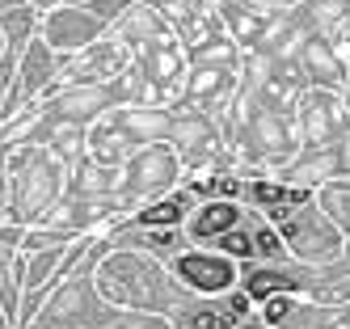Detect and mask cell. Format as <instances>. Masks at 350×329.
<instances>
[{
	"label": "cell",
	"mask_w": 350,
	"mask_h": 329,
	"mask_svg": "<svg viewBox=\"0 0 350 329\" xmlns=\"http://www.w3.org/2000/svg\"><path fill=\"white\" fill-rule=\"evenodd\" d=\"M178 274L186 278L190 287H198V291H224V287H232V266L224 262V258L186 253V258L178 262Z\"/></svg>",
	"instance_id": "6da1fadb"
},
{
	"label": "cell",
	"mask_w": 350,
	"mask_h": 329,
	"mask_svg": "<svg viewBox=\"0 0 350 329\" xmlns=\"http://www.w3.org/2000/svg\"><path fill=\"white\" fill-rule=\"evenodd\" d=\"M232 224H237V207H228V202H215V207H207L203 215L194 220V233L198 237H211V233H232Z\"/></svg>",
	"instance_id": "7a4b0ae2"
},
{
	"label": "cell",
	"mask_w": 350,
	"mask_h": 329,
	"mask_svg": "<svg viewBox=\"0 0 350 329\" xmlns=\"http://www.w3.org/2000/svg\"><path fill=\"white\" fill-rule=\"evenodd\" d=\"M249 198H254V202H266V207H274V211H279V215H287V211H291L287 202H304L308 194H304V190H283V186H270V182H258L254 190H249Z\"/></svg>",
	"instance_id": "3957f363"
},
{
	"label": "cell",
	"mask_w": 350,
	"mask_h": 329,
	"mask_svg": "<svg viewBox=\"0 0 350 329\" xmlns=\"http://www.w3.org/2000/svg\"><path fill=\"white\" fill-rule=\"evenodd\" d=\"M287 287H295L291 283V274H254V278H249V283H245V295L249 300H266V295H274V291H287Z\"/></svg>",
	"instance_id": "277c9868"
},
{
	"label": "cell",
	"mask_w": 350,
	"mask_h": 329,
	"mask_svg": "<svg viewBox=\"0 0 350 329\" xmlns=\"http://www.w3.org/2000/svg\"><path fill=\"white\" fill-rule=\"evenodd\" d=\"M182 211H186V198H169V202H157V207H148V211L139 215V224H144V228L178 224V220H182Z\"/></svg>",
	"instance_id": "5b68a950"
},
{
	"label": "cell",
	"mask_w": 350,
	"mask_h": 329,
	"mask_svg": "<svg viewBox=\"0 0 350 329\" xmlns=\"http://www.w3.org/2000/svg\"><path fill=\"white\" fill-rule=\"evenodd\" d=\"M219 249H224V253H232V258H249V253H258L254 241H249V233H237V228L219 237Z\"/></svg>",
	"instance_id": "8992f818"
},
{
	"label": "cell",
	"mask_w": 350,
	"mask_h": 329,
	"mask_svg": "<svg viewBox=\"0 0 350 329\" xmlns=\"http://www.w3.org/2000/svg\"><path fill=\"white\" fill-rule=\"evenodd\" d=\"M198 190H203V194H219V198H232V194H237L241 186L232 182V177H219V182H203Z\"/></svg>",
	"instance_id": "52a82bcc"
},
{
	"label": "cell",
	"mask_w": 350,
	"mask_h": 329,
	"mask_svg": "<svg viewBox=\"0 0 350 329\" xmlns=\"http://www.w3.org/2000/svg\"><path fill=\"white\" fill-rule=\"evenodd\" d=\"M287 313H291V304H287V300H270V304H266V321H270V325H279Z\"/></svg>",
	"instance_id": "ba28073f"
},
{
	"label": "cell",
	"mask_w": 350,
	"mask_h": 329,
	"mask_svg": "<svg viewBox=\"0 0 350 329\" xmlns=\"http://www.w3.org/2000/svg\"><path fill=\"white\" fill-rule=\"evenodd\" d=\"M254 249L258 253H279V237H274V233H258L254 237Z\"/></svg>",
	"instance_id": "9c48e42d"
},
{
	"label": "cell",
	"mask_w": 350,
	"mask_h": 329,
	"mask_svg": "<svg viewBox=\"0 0 350 329\" xmlns=\"http://www.w3.org/2000/svg\"><path fill=\"white\" fill-rule=\"evenodd\" d=\"M190 329H219V321H215V313H198L190 321Z\"/></svg>",
	"instance_id": "30bf717a"
},
{
	"label": "cell",
	"mask_w": 350,
	"mask_h": 329,
	"mask_svg": "<svg viewBox=\"0 0 350 329\" xmlns=\"http://www.w3.org/2000/svg\"><path fill=\"white\" fill-rule=\"evenodd\" d=\"M228 308H232V317H245V313H249V295H237Z\"/></svg>",
	"instance_id": "8fae6325"
},
{
	"label": "cell",
	"mask_w": 350,
	"mask_h": 329,
	"mask_svg": "<svg viewBox=\"0 0 350 329\" xmlns=\"http://www.w3.org/2000/svg\"><path fill=\"white\" fill-rule=\"evenodd\" d=\"M237 329H262V325H254V321H241V325H237Z\"/></svg>",
	"instance_id": "7c38bea8"
}]
</instances>
